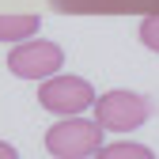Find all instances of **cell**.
<instances>
[{"label": "cell", "instance_id": "cell-1", "mask_svg": "<svg viewBox=\"0 0 159 159\" xmlns=\"http://www.w3.org/2000/svg\"><path fill=\"white\" fill-rule=\"evenodd\" d=\"M102 148V125L87 121V117H61L57 125L46 129V152L53 159H91Z\"/></svg>", "mask_w": 159, "mask_h": 159}, {"label": "cell", "instance_id": "cell-2", "mask_svg": "<svg viewBox=\"0 0 159 159\" xmlns=\"http://www.w3.org/2000/svg\"><path fill=\"white\" fill-rule=\"evenodd\" d=\"M61 65H65V49L46 38L15 42V49L8 53V72L19 80H49L61 72Z\"/></svg>", "mask_w": 159, "mask_h": 159}, {"label": "cell", "instance_id": "cell-3", "mask_svg": "<svg viewBox=\"0 0 159 159\" xmlns=\"http://www.w3.org/2000/svg\"><path fill=\"white\" fill-rule=\"evenodd\" d=\"M148 98L136 95V91H106L95 98V121L110 129V133H133L148 121Z\"/></svg>", "mask_w": 159, "mask_h": 159}, {"label": "cell", "instance_id": "cell-4", "mask_svg": "<svg viewBox=\"0 0 159 159\" xmlns=\"http://www.w3.org/2000/svg\"><path fill=\"white\" fill-rule=\"evenodd\" d=\"M38 102H42V110H49V114L72 117V114H84L87 106H95V87L84 76H61L57 72V76L42 80Z\"/></svg>", "mask_w": 159, "mask_h": 159}, {"label": "cell", "instance_id": "cell-5", "mask_svg": "<svg viewBox=\"0 0 159 159\" xmlns=\"http://www.w3.org/2000/svg\"><path fill=\"white\" fill-rule=\"evenodd\" d=\"M38 27H42L38 15H0V42H27L30 34H38Z\"/></svg>", "mask_w": 159, "mask_h": 159}, {"label": "cell", "instance_id": "cell-6", "mask_svg": "<svg viewBox=\"0 0 159 159\" xmlns=\"http://www.w3.org/2000/svg\"><path fill=\"white\" fill-rule=\"evenodd\" d=\"M91 159H155V152L133 140H117V144H102Z\"/></svg>", "mask_w": 159, "mask_h": 159}, {"label": "cell", "instance_id": "cell-7", "mask_svg": "<svg viewBox=\"0 0 159 159\" xmlns=\"http://www.w3.org/2000/svg\"><path fill=\"white\" fill-rule=\"evenodd\" d=\"M140 42L152 53H159V15H148L144 23H140Z\"/></svg>", "mask_w": 159, "mask_h": 159}, {"label": "cell", "instance_id": "cell-8", "mask_svg": "<svg viewBox=\"0 0 159 159\" xmlns=\"http://www.w3.org/2000/svg\"><path fill=\"white\" fill-rule=\"evenodd\" d=\"M0 159H19V152H15L8 140H0Z\"/></svg>", "mask_w": 159, "mask_h": 159}]
</instances>
